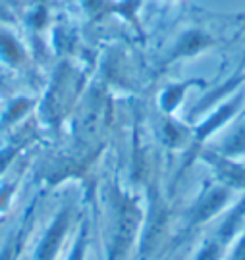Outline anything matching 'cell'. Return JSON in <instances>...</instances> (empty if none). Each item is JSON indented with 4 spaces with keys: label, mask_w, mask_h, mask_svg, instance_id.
I'll return each instance as SVG.
<instances>
[{
    "label": "cell",
    "mask_w": 245,
    "mask_h": 260,
    "mask_svg": "<svg viewBox=\"0 0 245 260\" xmlns=\"http://www.w3.org/2000/svg\"><path fill=\"white\" fill-rule=\"evenodd\" d=\"M0 260H10V252H8V251L4 252V254H2V258H0Z\"/></svg>",
    "instance_id": "3"
},
{
    "label": "cell",
    "mask_w": 245,
    "mask_h": 260,
    "mask_svg": "<svg viewBox=\"0 0 245 260\" xmlns=\"http://www.w3.org/2000/svg\"><path fill=\"white\" fill-rule=\"evenodd\" d=\"M79 256H81V249H77L76 254H74V258H72V260H79Z\"/></svg>",
    "instance_id": "2"
},
{
    "label": "cell",
    "mask_w": 245,
    "mask_h": 260,
    "mask_svg": "<svg viewBox=\"0 0 245 260\" xmlns=\"http://www.w3.org/2000/svg\"><path fill=\"white\" fill-rule=\"evenodd\" d=\"M64 225H66V216L60 218V220L52 225V230L48 232L47 239H45V245H43V249H41V254H39V260H50V256L56 251L58 241H60L62 233H64Z\"/></svg>",
    "instance_id": "1"
}]
</instances>
